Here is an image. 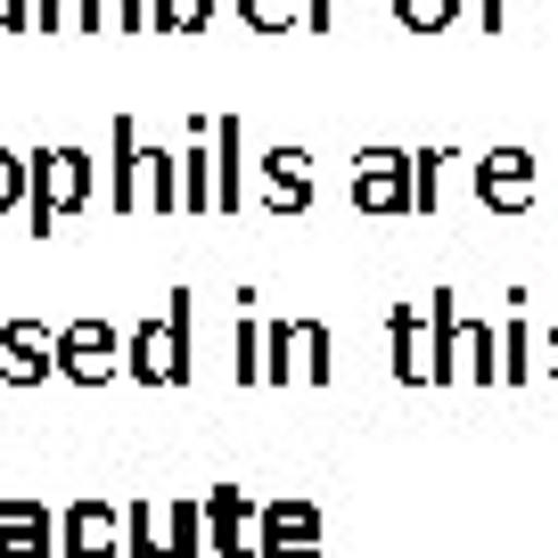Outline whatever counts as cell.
<instances>
[{
  "instance_id": "cell-1",
  "label": "cell",
  "mask_w": 558,
  "mask_h": 558,
  "mask_svg": "<svg viewBox=\"0 0 558 558\" xmlns=\"http://www.w3.org/2000/svg\"><path fill=\"white\" fill-rule=\"evenodd\" d=\"M181 353H190V296H173V313H165V320H140L132 345H123V369L148 378V386H181V378H190Z\"/></svg>"
},
{
  "instance_id": "cell-2",
  "label": "cell",
  "mask_w": 558,
  "mask_h": 558,
  "mask_svg": "<svg viewBox=\"0 0 558 558\" xmlns=\"http://www.w3.org/2000/svg\"><path fill=\"white\" fill-rule=\"evenodd\" d=\"M66 206H90V157L83 148H41L34 157V230H50Z\"/></svg>"
},
{
  "instance_id": "cell-3",
  "label": "cell",
  "mask_w": 558,
  "mask_h": 558,
  "mask_svg": "<svg viewBox=\"0 0 558 558\" xmlns=\"http://www.w3.org/2000/svg\"><path fill=\"white\" fill-rule=\"evenodd\" d=\"M353 206H362V214H418L411 157H402V148H369L362 173H353Z\"/></svg>"
},
{
  "instance_id": "cell-4",
  "label": "cell",
  "mask_w": 558,
  "mask_h": 558,
  "mask_svg": "<svg viewBox=\"0 0 558 558\" xmlns=\"http://www.w3.org/2000/svg\"><path fill=\"white\" fill-rule=\"evenodd\" d=\"M58 369L83 378V386L116 378V369H123V337L107 329V320H74V329H58Z\"/></svg>"
},
{
  "instance_id": "cell-5",
  "label": "cell",
  "mask_w": 558,
  "mask_h": 558,
  "mask_svg": "<svg viewBox=\"0 0 558 558\" xmlns=\"http://www.w3.org/2000/svg\"><path fill=\"white\" fill-rule=\"evenodd\" d=\"M255 558H320V509L313 501H271Z\"/></svg>"
},
{
  "instance_id": "cell-6",
  "label": "cell",
  "mask_w": 558,
  "mask_h": 558,
  "mask_svg": "<svg viewBox=\"0 0 558 558\" xmlns=\"http://www.w3.org/2000/svg\"><path fill=\"white\" fill-rule=\"evenodd\" d=\"M288 369H296V378H329V329H313V320H279V329H271V369H263V378L288 386Z\"/></svg>"
},
{
  "instance_id": "cell-7",
  "label": "cell",
  "mask_w": 558,
  "mask_h": 558,
  "mask_svg": "<svg viewBox=\"0 0 558 558\" xmlns=\"http://www.w3.org/2000/svg\"><path fill=\"white\" fill-rule=\"evenodd\" d=\"M476 197L501 206V214H525L534 206V157H525V148H493V157L476 165Z\"/></svg>"
},
{
  "instance_id": "cell-8",
  "label": "cell",
  "mask_w": 558,
  "mask_h": 558,
  "mask_svg": "<svg viewBox=\"0 0 558 558\" xmlns=\"http://www.w3.org/2000/svg\"><path fill=\"white\" fill-rule=\"evenodd\" d=\"M263 197H271L279 214H304V206H313V157H304V148H288V140H279V148H263Z\"/></svg>"
},
{
  "instance_id": "cell-9",
  "label": "cell",
  "mask_w": 558,
  "mask_h": 558,
  "mask_svg": "<svg viewBox=\"0 0 558 558\" xmlns=\"http://www.w3.org/2000/svg\"><path fill=\"white\" fill-rule=\"evenodd\" d=\"M116 534H132L123 509H107V501H74L66 509V558H116Z\"/></svg>"
},
{
  "instance_id": "cell-10",
  "label": "cell",
  "mask_w": 558,
  "mask_h": 558,
  "mask_svg": "<svg viewBox=\"0 0 558 558\" xmlns=\"http://www.w3.org/2000/svg\"><path fill=\"white\" fill-rule=\"evenodd\" d=\"M0 558H58L50 550V509L41 501H0Z\"/></svg>"
},
{
  "instance_id": "cell-11",
  "label": "cell",
  "mask_w": 558,
  "mask_h": 558,
  "mask_svg": "<svg viewBox=\"0 0 558 558\" xmlns=\"http://www.w3.org/2000/svg\"><path fill=\"white\" fill-rule=\"evenodd\" d=\"M107 140H116V173H107V206H148V148H140V123L123 116Z\"/></svg>"
},
{
  "instance_id": "cell-12",
  "label": "cell",
  "mask_w": 558,
  "mask_h": 558,
  "mask_svg": "<svg viewBox=\"0 0 558 558\" xmlns=\"http://www.w3.org/2000/svg\"><path fill=\"white\" fill-rule=\"evenodd\" d=\"M0 353H9L0 369H9V378H25V386H34V378H50V369H58V337L25 329V320H9V329H0Z\"/></svg>"
},
{
  "instance_id": "cell-13",
  "label": "cell",
  "mask_w": 558,
  "mask_h": 558,
  "mask_svg": "<svg viewBox=\"0 0 558 558\" xmlns=\"http://www.w3.org/2000/svg\"><path fill=\"white\" fill-rule=\"evenodd\" d=\"M206 525H214V550H222V558H255V550H246V493H214Z\"/></svg>"
},
{
  "instance_id": "cell-14",
  "label": "cell",
  "mask_w": 558,
  "mask_h": 558,
  "mask_svg": "<svg viewBox=\"0 0 558 558\" xmlns=\"http://www.w3.org/2000/svg\"><path fill=\"white\" fill-rule=\"evenodd\" d=\"M123 525H132V558H173V525H165L157 501H132Z\"/></svg>"
},
{
  "instance_id": "cell-15",
  "label": "cell",
  "mask_w": 558,
  "mask_h": 558,
  "mask_svg": "<svg viewBox=\"0 0 558 558\" xmlns=\"http://www.w3.org/2000/svg\"><path fill=\"white\" fill-rule=\"evenodd\" d=\"M239 17L255 25V34H296V25H304V0H239Z\"/></svg>"
},
{
  "instance_id": "cell-16",
  "label": "cell",
  "mask_w": 558,
  "mask_h": 558,
  "mask_svg": "<svg viewBox=\"0 0 558 558\" xmlns=\"http://www.w3.org/2000/svg\"><path fill=\"white\" fill-rule=\"evenodd\" d=\"M402 34H444V25L460 17V0H395Z\"/></svg>"
},
{
  "instance_id": "cell-17",
  "label": "cell",
  "mask_w": 558,
  "mask_h": 558,
  "mask_svg": "<svg viewBox=\"0 0 558 558\" xmlns=\"http://www.w3.org/2000/svg\"><path fill=\"white\" fill-rule=\"evenodd\" d=\"M148 0H90V34H140Z\"/></svg>"
},
{
  "instance_id": "cell-18",
  "label": "cell",
  "mask_w": 558,
  "mask_h": 558,
  "mask_svg": "<svg viewBox=\"0 0 558 558\" xmlns=\"http://www.w3.org/2000/svg\"><path fill=\"white\" fill-rule=\"evenodd\" d=\"M395 369H402V378H427V362H418V313H411V304L395 313Z\"/></svg>"
},
{
  "instance_id": "cell-19",
  "label": "cell",
  "mask_w": 558,
  "mask_h": 558,
  "mask_svg": "<svg viewBox=\"0 0 558 558\" xmlns=\"http://www.w3.org/2000/svg\"><path fill=\"white\" fill-rule=\"evenodd\" d=\"M181 157H165V148H148V206H181Z\"/></svg>"
},
{
  "instance_id": "cell-20",
  "label": "cell",
  "mask_w": 558,
  "mask_h": 558,
  "mask_svg": "<svg viewBox=\"0 0 558 558\" xmlns=\"http://www.w3.org/2000/svg\"><path fill=\"white\" fill-rule=\"evenodd\" d=\"M206 17H214V0H157V25H165V34H197Z\"/></svg>"
},
{
  "instance_id": "cell-21",
  "label": "cell",
  "mask_w": 558,
  "mask_h": 558,
  "mask_svg": "<svg viewBox=\"0 0 558 558\" xmlns=\"http://www.w3.org/2000/svg\"><path fill=\"white\" fill-rule=\"evenodd\" d=\"M17 197H34V165H25V157H9V148H0V214L17 206Z\"/></svg>"
},
{
  "instance_id": "cell-22",
  "label": "cell",
  "mask_w": 558,
  "mask_h": 558,
  "mask_svg": "<svg viewBox=\"0 0 558 558\" xmlns=\"http://www.w3.org/2000/svg\"><path fill=\"white\" fill-rule=\"evenodd\" d=\"M165 525H173V558H197V525H206V509L181 501V509H165Z\"/></svg>"
},
{
  "instance_id": "cell-23",
  "label": "cell",
  "mask_w": 558,
  "mask_h": 558,
  "mask_svg": "<svg viewBox=\"0 0 558 558\" xmlns=\"http://www.w3.org/2000/svg\"><path fill=\"white\" fill-rule=\"evenodd\" d=\"M41 25L50 34H90V0H41Z\"/></svg>"
},
{
  "instance_id": "cell-24",
  "label": "cell",
  "mask_w": 558,
  "mask_h": 558,
  "mask_svg": "<svg viewBox=\"0 0 558 558\" xmlns=\"http://www.w3.org/2000/svg\"><path fill=\"white\" fill-rule=\"evenodd\" d=\"M304 34H329V0H304Z\"/></svg>"
},
{
  "instance_id": "cell-25",
  "label": "cell",
  "mask_w": 558,
  "mask_h": 558,
  "mask_svg": "<svg viewBox=\"0 0 558 558\" xmlns=\"http://www.w3.org/2000/svg\"><path fill=\"white\" fill-rule=\"evenodd\" d=\"M25 25V0H0V34H17Z\"/></svg>"
},
{
  "instance_id": "cell-26",
  "label": "cell",
  "mask_w": 558,
  "mask_h": 558,
  "mask_svg": "<svg viewBox=\"0 0 558 558\" xmlns=\"http://www.w3.org/2000/svg\"><path fill=\"white\" fill-rule=\"evenodd\" d=\"M485 25H501V0H485Z\"/></svg>"
},
{
  "instance_id": "cell-27",
  "label": "cell",
  "mask_w": 558,
  "mask_h": 558,
  "mask_svg": "<svg viewBox=\"0 0 558 558\" xmlns=\"http://www.w3.org/2000/svg\"><path fill=\"white\" fill-rule=\"evenodd\" d=\"M550 345H558V337H550Z\"/></svg>"
}]
</instances>
